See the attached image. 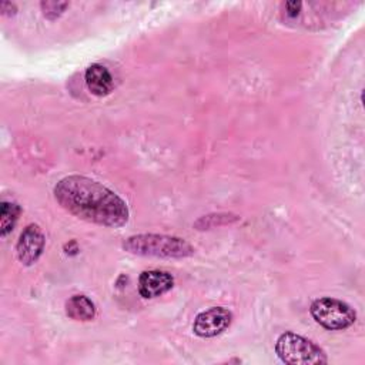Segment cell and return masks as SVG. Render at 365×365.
Listing matches in <instances>:
<instances>
[{"label":"cell","mask_w":365,"mask_h":365,"mask_svg":"<svg viewBox=\"0 0 365 365\" xmlns=\"http://www.w3.org/2000/svg\"><path fill=\"white\" fill-rule=\"evenodd\" d=\"M56 201L71 215L103 227H123L128 208L123 198L101 182L84 175H68L54 187Z\"/></svg>","instance_id":"obj_1"},{"label":"cell","mask_w":365,"mask_h":365,"mask_svg":"<svg viewBox=\"0 0 365 365\" xmlns=\"http://www.w3.org/2000/svg\"><path fill=\"white\" fill-rule=\"evenodd\" d=\"M123 250L130 254L161 258H185L194 254V248L180 237L163 234L131 235L123 242Z\"/></svg>","instance_id":"obj_2"},{"label":"cell","mask_w":365,"mask_h":365,"mask_svg":"<svg viewBox=\"0 0 365 365\" xmlns=\"http://www.w3.org/2000/svg\"><path fill=\"white\" fill-rule=\"evenodd\" d=\"M278 358L291 365H317L327 364V354L311 339L295 332H284L275 342Z\"/></svg>","instance_id":"obj_3"},{"label":"cell","mask_w":365,"mask_h":365,"mask_svg":"<svg viewBox=\"0 0 365 365\" xmlns=\"http://www.w3.org/2000/svg\"><path fill=\"white\" fill-rule=\"evenodd\" d=\"M312 318L324 328L331 331H341L349 328L355 319V311L346 304L335 298H319L311 304Z\"/></svg>","instance_id":"obj_4"},{"label":"cell","mask_w":365,"mask_h":365,"mask_svg":"<svg viewBox=\"0 0 365 365\" xmlns=\"http://www.w3.org/2000/svg\"><path fill=\"white\" fill-rule=\"evenodd\" d=\"M232 314L227 308L212 307L200 312L192 324V331L201 338H212L222 334L231 324Z\"/></svg>","instance_id":"obj_5"},{"label":"cell","mask_w":365,"mask_h":365,"mask_svg":"<svg viewBox=\"0 0 365 365\" xmlns=\"http://www.w3.org/2000/svg\"><path fill=\"white\" fill-rule=\"evenodd\" d=\"M46 244L44 234L36 224L27 225L23 232L20 234V238L16 245L17 258L23 265H33L37 262L40 255L43 254Z\"/></svg>","instance_id":"obj_6"},{"label":"cell","mask_w":365,"mask_h":365,"mask_svg":"<svg viewBox=\"0 0 365 365\" xmlns=\"http://www.w3.org/2000/svg\"><path fill=\"white\" fill-rule=\"evenodd\" d=\"M174 285V278L167 271L150 269L141 272L138 278V292L143 298H155L167 291H170Z\"/></svg>","instance_id":"obj_7"},{"label":"cell","mask_w":365,"mask_h":365,"mask_svg":"<svg viewBox=\"0 0 365 365\" xmlns=\"http://www.w3.org/2000/svg\"><path fill=\"white\" fill-rule=\"evenodd\" d=\"M84 80L88 91L98 97H104L110 94L114 87V80L111 73L104 66L97 63L87 67Z\"/></svg>","instance_id":"obj_8"},{"label":"cell","mask_w":365,"mask_h":365,"mask_svg":"<svg viewBox=\"0 0 365 365\" xmlns=\"http://www.w3.org/2000/svg\"><path fill=\"white\" fill-rule=\"evenodd\" d=\"M66 314L74 321H90L96 317V305L86 295H73L66 302Z\"/></svg>","instance_id":"obj_9"},{"label":"cell","mask_w":365,"mask_h":365,"mask_svg":"<svg viewBox=\"0 0 365 365\" xmlns=\"http://www.w3.org/2000/svg\"><path fill=\"white\" fill-rule=\"evenodd\" d=\"M20 207L16 202H7L3 201L0 207V232L1 237H6L16 225L19 215H20Z\"/></svg>","instance_id":"obj_10"},{"label":"cell","mask_w":365,"mask_h":365,"mask_svg":"<svg viewBox=\"0 0 365 365\" xmlns=\"http://www.w3.org/2000/svg\"><path fill=\"white\" fill-rule=\"evenodd\" d=\"M41 9H43V13L47 19H56L58 17L64 9L68 6L67 1H41Z\"/></svg>","instance_id":"obj_11"},{"label":"cell","mask_w":365,"mask_h":365,"mask_svg":"<svg viewBox=\"0 0 365 365\" xmlns=\"http://www.w3.org/2000/svg\"><path fill=\"white\" fill-rule=\"evenodd\" d=\"M301 1H287L285 3V10H287V14H289V16H297L298 14V11L301 10Z\"/></svg>","instance_id":"obj_12"}]
</instances>
